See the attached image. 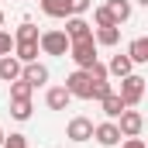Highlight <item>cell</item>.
I'll use <instances>...</instances> for the list:
<instances>
[{
	"label": "cell",
	"mask_w": 148,
	"mask_h": 148,
	"mask_svg": "<svg viewBox=\"0 0 148 148\" xmlns=\"http://www.w3.org/2000/svg\"><path fill=\"white\" fill-rule=\"evenodd\" d=\"M117 97L124 100V107H138L141 97H145V76L127 73L124 79H121V93H117Z\"/></svg>",
	"instance_id": "obj_1"
},
{
	"label": "cell",
	"mask_w": 148,
	"mask_h": 148,
	"mask_svg": "<svg viewBox=\"0 0 148 148\" xmlns=\"http://www.w3.org/2000/svg\"><path fill=\"white\" fill-rule=\"evenodd\" d=\"M69 45H73V41L66 38V31H59V28L38 35V48H41L45 55H69Z\"/></svg>",
	"instance_id": "obj_2"
},
{
	"label": "cell",
	"mask_w": 148,
	"mask_h": 148,
	"mask_svg": "<svg viewBox=\"0 0 148 148\" xmlns=\"http://www.w3.org/2000/svg\"><path fill=\"white\" fill-rule=\"evenodd\" d=\"M69 59L76 62V69H90L97 62V41L93 38H79L69 45Z\"/></svg>",
	"instance_id": "obj_3"
},
{
	"label": "cell",
	"mask_w": 148,
	"mask_h": 148,
	"mask_svg": "<svg viewBox=\"0 0 148 148\" xmlns=\"http://www.w3.org/2000/svg\"><path fill=\"white\" fill-rule=\"evenodd\" d=\"M114 124H117L121 138H138V134H141V127H145V117H141L138 110H131V107H124L121 117H117Z\"/></svg>",
	"instance_id": "obj_4"
},
{
	"label": "cell",
	"mask_w": 148,
	"mask_h": 148,
	"mask_svg": "<svg viewBox=\"0 0 148 148\" xmlns=\"http://www.w3.org/2000/svg\"><path fill=\"white\" fill-rule=\"evenodd\" d=\"M66 90H69L73 97H79V100H90L93 79L86 76V69H76V73H69V79H66Z\"/></svg>",
	"instance_id": "obj_5"
},
{
	"label": "cell",
	"mask_w": 148,
	"mask_h": 148,
	"mask_svg": "<svg viewBox=\"0 0 148 148\" xmlns=\"http://www.w3.org/2000/svg\"><path fill=\"white\" fill-rule=\"evenodd\" d=\"M93 141L103 145V148H117V145H121V131H117V124H114V121L93 124Z\"/></svg>",
	"instance_id": "obj_6"
},
{
	"label": "cell",
	"mask_w": 148,
	"mask_h": 148,
	"mask_svg": "<svg viewBox=\"0 0 148 148\" xmlns=\"http://www.w3.org/2000/svg\"><path fill=\"white\" fill-rule=\"evenodd\" d=\"M66 138H73L76 145H79V141H90V138H93V121H90V117H73V121L66 124Z\"/></svg>",
	"instance_id": "obj_7"
},
{
	"label": "cell",
	"mask_w": 148,
	"mask_h": 148,
	"mask_svg": "<svg viewBox=\"0 0 148 148\" xmlns=\"http://www.w3.org/2000/svg\"><path fill=\"white\" fill-rule=\"evenodd\" d=\"M21 79H24V83H31V86H45V83H48V66H41V62H24V66H21Z\"/></svg>",
	"instance_id": "obj_8"
},
{
	"label": "cell",
	"mask_w": 148,
	"mask_h": 148,
	"mask_svg": "<svg viewBox=\"0 0 148 148\" xmlns=\"http://www.w3.org/2000/svg\"><path fill=\"white\" fill-rule=\"evenodd\" d=\"M69 100H73V93H69L66 86H52V90L45 93V103H48V110H66V107H69Z\"/></svg>",
	"instance_id": "obj_9"
},
{
	"label": "cell",
	"mask_w": 148,
	"mask_h": 148,
	"mask_svg": "<svg viewBox=\"0 0 148 148\" xmlns=\"http://www.w3.org/2000/svg\"><path fill=\"white\" fill-rule=\"evenodd\" d=\"M66 38L69 41H79V38H93V31H90V24L83 21V17H66Z\"/></svg>",
	"instance_id": "obj_10"
},
{
	"label": "cell",
	"mask_w": 148,
	"mask_h": 148,
	"mask_svg": "<svg viewBox=\"0 0 148 148\" xmlns=\"http://www.w3.org/2000/svg\"><path fill=\"white\" fill-rule=\"evenodd\" d=\"M103 7H107V14L114 17V24H124V21H131V0H107Z\"/></svg>",
	"instance_id": "obj_11"
},
{
	"label": "cell",
	"mask_w": 148,
	"mask_h": 148,
	"mask_svg": "<svg viewBox=\"0 0 148 148\" xmlns=\"http://www.w3.org/2000/svg\"><path fill=\"white\" fill-rule=\"evenodd\" d=\"M38 52H41L38 41H14V59H17L21 66H24V62H35Z\"/></svg>",
	"instance_id": "obj_12"
},
{
	"label": "cell",
	"mask_w": 148,
	"mask_h": 148,
	"mask_svg": "<svg viewBox=\"0 0 148 148\" xmlns=\"http://www.w3.org/2000/svg\"><path fill=\"white\" fill-rule=\"evenodd\" d=\"M0 79H3V83L21 79V62H17L14 55H0Z\"/></svg>",
	"instance_id": "obj_13"
},
{
	"label": "cell",
	"mask_w": 148,
	"mask_h": 148,
	"mask_svg": "<svg viewBox=\"0 0 148 148\" xmlns=\"http://www.w3.org/2000/svg\"><path fill=\"white\" fill-rule=\"evenodd\" d=\"M127 59H131L134 66H145V62H148V38H134V41H131Z\"/></svg>",
	"instance_id": "obj_14"
},
{
	"label": "cell",
	"mask_w": 148,
	"mask_h": 148,
	"mask_svg": "<svg viewBox=\"0 0 148 148\" xmlns=\"http://www.w3.org/2000/svg\"><path fill=\"white\" fill-rule=\"evenodd\" d=\"M131 69H134V62H131L127 55H114V59H110V66H107V76H117V79H124Z\"/></svg>",
	"instance_id": "obj_15"
},
{
	"label": "cell",
	"mask_w": 148,
	"mask_h": 148,
	"mask_svg": "<svg viewBox=\"0 0 148 148\" xmlns=\"http://www.w3.org/2000/svg\"><path fill=\"white\" fill-rule=\"evenodd\" d=\"M100 107H103V114H107V121H117L121 110H124V100H121L117 93H107V97L100 100Z\"/></svg>",
	"instance_id": "obj_16"
},
{
	"label": "cell",
	"mask_w": 148,
	"mask_h": 148,
	"mask_svg": "<svg viewBox=\"0 0 148 148\" xmlns=\"http://www.w3.org/2000/svg\"><path fill=\"white\" fill-rule=\"evenodd\" d=\"M97 45H107L114 48L117 41H121V24H110V28H97V38H93Z\"/></svg>",
	"instance_id": "obj_17"
},
{
	"label": "cell",
	"mask_w": 148,
	"mask_h": 148,
	"mask_svg": "<svg viewBox=\"0 0 148 148\" xmlns=\"http://www.w3.org/2000/svg\"><path fill=\"white\" fill-rule=\"evenodd\" d=\"M41 10L48 17H69V3L66 0H41Z\"/></svg>",
	"instance_id": "obj_18"
},
{
	"label": "cell",
	"mask_w": 148,
	"mask_h": 148,
	"mask_svg": "<svg viewBox=\"0 0 148 148\" xmlns=\"http://www.w3.org/2000/svg\"><path fill=\"white\" fill-rule=\"evenodd\" d=\"M31 93H35L31 83H24V79H14L10 83V100H31Z\"/></svg>",
	"instance_id": "obj_19"
},
{
	"label": "cell",
	"mask_w": 148,
	"mask_h": 148,
	"mask_svg": "<svg viewBox=\"0 0 148 148\" xmlns=\"http://www.w3.org/2000/svg\"><path fill=\"white\" fill-rule=\"evenodd\" d=\"M10 117L14 121H28L31 117V100H10Z\"/></svg>",
	"instance_id": "obj_20"
},
{
	"label": "cell",
	"mask_w": 148,
	"mask_h": 148,
	"mask_svg": "<svg viewBox=\"0 0 148 148\" xmlns=\"http://www.w3.org/2000/svg\"><path fill=\"white\" fill-rule=\"evenodd\" d=\"M14 41H38V28L31 21H21V28L14 31Z\"/></svg>",
	"instance_id": "obj_21"
},
{
	"label": "cell",
	"mask_w": 148,
	"mask_h": 148,
	"mask_svg": "<svg viewBox=\"0 0 148 148\" xmlns=\"http://www.w3.org/2000/svg\"><path fill=\"white\" fill-rule=\"evenodd\" d=\"M86 76H90V79H93V83H103V79H107V66H103V62H100V59H97V62H93V66H90V69H86Z\"/></svg>",
	"instance_id": "obj_22"
},
{
	"label": "cell",
	"mask_w": 148,
	"mask_h": 148,
	"mask_svg": "<svg viewBox=\"0 0 148 148\" xmlns=\"http://www.w3.org/2000/svg\"><path fill=\"white\" fill-rule=\"evenodd\" d=\"M107 93H114V86L103 79V83H93V90H90V100H103Z\"/></svg>",
	"instance_id": "obj_23"
},
{
	"label": "cell",
	"mask_w": 148,
	"mask_h": 148,
	"mask_svg": "<svg viewBox=\"0 0 148 148\" xmlns=\"http://www.w3.org/2000/svg\"><path fill=\"white\" fill-rule=\"evenodd\" d=\"M66 3H69V17H83V14H86V10H90V3H93V0H66Z\"/></svg>",
	"instance_id": "obj_24"
},
{
	"label": "cell",
	"mask_w": 148,
	"mask_h": 148,
	"mask_svg": "<svg viewBox=\"0 0 148 148\" xmlns=\"http://www.w3.org/2000/svg\"><path fill=\"white\" fill-rule=\"evenodd\" d=\"M0 148H28V138L24 134H3V145Z\"/></svg>",
	"instance_id": "obj_25"
},
{
	"label": "cell",
	"mask_w": 148,
	"mask_h": 148,
	"mask_svg": "<svg viewBox=\"0 0 148 148\" xmlns=\"http://www.w3.org/2000/svg\"><path fill=\"white\" fill-rule=\"evenodd\" d=\"M93 21H97V28H110L114 24V17L107 14V7H97V10H93Z\"/></svg>",
	"instance_id": "obj_26"
},
{
	"label": "cell",
	"mask_w": 148,
	"mask_h": 148,
	"mask_svg": "<svg viewBox=\"0 0 148 148\" xmlns=\"http://www.w3.org/2000/svg\"><path fill=\"white\" fill-rule=\"evenodd\" d=\"M10 52H14V35H7L0 28V55H10Z\"/></svg>",
	"instance_id": "obj_27"
},
{
	"label": "cell",
	"mask_w": 148,
	"mask_h": 148,
	"mask_svg": "<svg viewBox=\"0 0 148 148\" xmlns=\"http://www.w3.org/2000/svg\"><path fill=\"white\" fill-rule=\"evenodd\" d=\"M121 148H148L141 138H121Z\"/></svg>",
	"instance_id": "obj_28"
},
{
	"label": "cell",
	"mask_w": 148,
	"mask_h": 148,
	"mask_svg": "<svg viewBox=\"0 0 148 148\" xmlns=\"http://www.w3.org/2000/svg\"><path fill=\"white\" fill-rule=\"evenodd\" d=\"M0 28H3V10H0Z\"/></svg>",
	"instance_id": "obj_29"
},
{
	"label": "cell",
	"mask_w": 148,
	"mask_h": 148,
	"mask_svg": "<svg viewBox=\"0 0 148 148\" xmlns=\"http://www.w3.org/2000/svg\"><path fill=\"white\" fill-rule=\"evenodd\" d=\"M0 145H3V127H0Z\"/></svg>",
	"instance_id": "obj_30"
},
{
	"label": "cell",
	"mask_w": 148,
	"mask_h": 148,
	"mask_svg": "<svg viewBox=\"0 0 148 148\" xmlns=\"http://www.w3.org/2000/svg\"><path fill=\"white\" fill-rule=\"evenodd\" d=\"M138 3H145V7H148V0H138Z\"/></svg>",
	"instance_id": "obj_31"
}]
</instances>
